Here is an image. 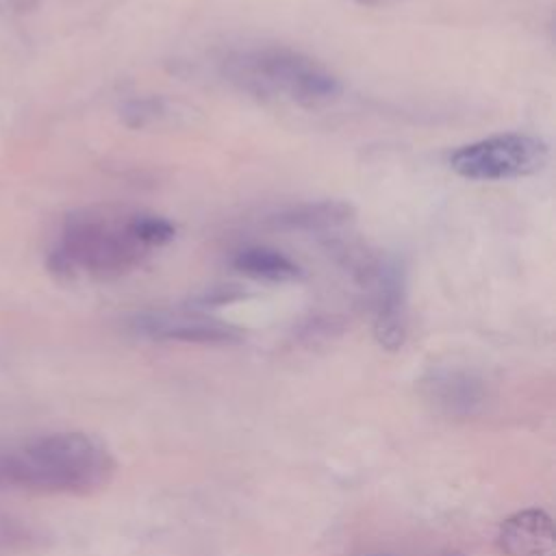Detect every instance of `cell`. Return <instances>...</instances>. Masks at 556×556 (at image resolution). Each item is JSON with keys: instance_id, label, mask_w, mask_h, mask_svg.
<instances>
[{"instance_id": "12", "label": "cell", "mask_w": 556, "mask_h": 556, "mask_svg": "<svg viewBox=\"0 0 556 556\" xmlns=\"http://www.w3.org/2000/svg\"><path fill=\"white\" fill-rule=\"evenodd\" d=\"M243 293L237 291L235 287H215L211 289L206 295L200 298V306L206 308V306H217V304H226V302H232L237 298H241Z\"/></svg>"}, {"instance_id": "8", "label": "cell", "mask_w": 556, "mask_h": 556, "mask_svg": "<svg viewBox=\"0 0 556 556\" xmlns=\"http://www.w3.org/2000/svg\"><path fill=\"white\" fill-rule=\"evenodd\" d=\"M506 556H554V526L547 513L528 508L510 515L497 532Z\"/></svg>"}, {"instance_id": "13", "label": "cell", "mask_w": 556, "mask_h": 556, "mask_svg": "<svg viewBox=\"0 0 556 556\" xmlns=\"http://www.w3.org/2000/svg\"><path fill=\"white\" fill-rule=\"evenodd\" d=\"M358 4H363V7H374V9H378V7H389V4H395V2H400V0H356Z\"/></svg>"}, {"instance_id": "2", "label": "cell", "mask_w": 556, "mask_h": 556, "mask_svg": "<svg viewBox=\"0 0 556 556\" xmlns=\"http://www.w3.org/2000/svg\"><path fill=\"white\" fill-rule=\"evenodd\" d=\"M128 213L85 208L67 215L48 267L59 278L89 274L98 280L119 278L150 254L128 230Z\"/></svg>"}, {"instance_id": "4", "label": "cell", "mask_w": 556, "mask_h": 556, "mask_svg": "<svg viewBox=\"0 0 556 556\" xmlns=\"http://www.w3.org/2000/svg\"><path fill=\"white\" fill-rule=\"evenodd\" d=\"M549 159L543 139L526 132H500L467 146L450 156V167L467 180H513L541 172Z\"/></svg>"}, {"instance_id": "9", "label": "cell", "mask_w": 556, "mask_h": 556, "mask_svg": "<svg viewBox=\"0 0 556 556\" xmlns=\"http://www.w3.org/2000/svg\"><path fill=\"white\" fill-rule=\"evenodd\" d=\"M356 208L345 200H319V202H300L276 213L269 222L280 230L298 232H317L330 237L332 232L354 224Z\"/></svg>"}, {"instance_id": "10", "label": "cell", "mask_w": 556, "mask_h": 556, "mask_svg": "<svg viewBox=\"0 0 556 556\" xmlns=\"http://www.w3.org/2000/svg\"><path fill=\"white\" fill-rule=\"evenodd\" d=\"M232 267L239 274L263 282H291L302 276V269L295 261L269 245L241 248L232 256Z\"/></svg>"}, {"instance_id": "1", "label": "cell", "mask_w": 556, "mask_h": 556, "mask_svg": "<svg viewBox=\"0 0 556 556\" xmlns=\"http://www.w3.org/2000/svg\"><path fill=\"white\" fill-rule=\"evenodd\" d=\"M115 473V458L93 434L65 430L0 447V489L89 495Z\"/></svg>"}, {"instance_id": "11", "label": "cell", "mask_w": 556, "mask_h": 556, "mask_svg": "<svg viewBox=\"0 0 556 556\" xmlns=\"http://www.w3.org/2000/svg\"><path fill=\"white\" fill-rule=\"evenodd\" d=\"M126 224H128L130 235L146 250L161 248V245L169 243L176 237V226L167 217L150 213V211H132V213H128Z\"/></svg>"}, {"instance_id": "5", "label": "cell", "mask_w": 556, "mask_h": 556, "mask_svg": "<svg viewBox=\"0 0 556 556\" xmlns=\"http://www.w3.org/2000/svg\"><path fill=\"white\" fill-rule=\"evenodd\" d=\"M132 330L148 339L180 341L200 345H230L243 341L241 328L200 311H156L141 313L130 321Z\"/></svg>"}, {"instance_id": "7", "label": "cell", "mask_w": 556, "mask_h": 556, "mask_svg": "<svg viewBox=\"0 0 556 556\" xmlns=\"http://www.w3.org/2000/svg\"><path fill=\"white\" fill-rule=\"evenodd\" d=\"M421 395L447 417H473L489 400L486 382L465 367H432L419 382Z\"/></svg>"}, {"instance_id": "3", "label": "cell", "mask_w": 556, "mask_h": 556, "mask_svg": "<svg viewBox=\"0 0 556 556\" xmlns=\"http://www.w3.org/2000/svg\"><path fill=\"white\" fill-rule=\"evenodd\" d=\"M226 74L254 96L285 98L306 109L330 104L341 96V83L326 65L285 46L239 52L226 61Z\"/></svg>"}, {"instance_id": "6", "label": "cell", "mask_w": 556, "mask_h": 556, "mask_svg": "<svg viewBox=\"0 0 556 556\" xmlns=\"http://www.w3.org/2000/svg\"><path fill=\"white\" fill-rule=\"evenodd\" d=\"M374 337L380 348L395 352L408 337V289L406 271L397 258H382L371 285Z\"/></svg>"}]
</instances>
